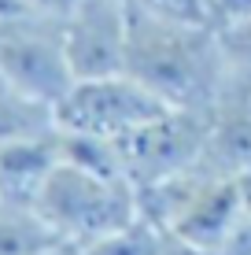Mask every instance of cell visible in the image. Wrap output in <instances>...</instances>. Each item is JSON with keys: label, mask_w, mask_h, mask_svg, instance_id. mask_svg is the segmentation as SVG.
Masks as SVG:
<instances>
[{"label": "cell", "mask_w": 251, "mask_h": 255, "mask_svg": "<svg viewBox=\"0 0 251 255\" xmlns=\"http://www.w3.org/2000/svg\"><path fill=\"white\" fill-rule=\"evenodd\" d=\"M126 74L152 89L167 108L214 111L226 89L222 37L214 26L167 19L133 4Z\"/></svg>", "instance_id": "6da1fadb"}, {"label": "cell", "mask_w": 251, "mask_h": 255, "mask_svg": "<svg viewBox=\"0 0 251 255\" xmlns=\"http://www.w3.org/2000/svg\"><path fill=\"white\" fill-rule=\"evenodd\" d=\"M33 207L59 233V241L74 248H89L141 218V196L129 178L100 174L71 159L56 163Z\"/></svg>", "instance_id": "7a4b0ae2"}, {"label": "cell", "mask_w": 251, "mask_h": 255, "mask_svg": "<svg viewBox=\"0 0 251 255\" xmlns=\"http://www.w3.org/2000/svg\"><path fill=\"white\" fill-rule=\"evenodd\" d=\"M0 74L15 93L56 111L78 82L56 15L19 11L0 19Z\"/></svg>", "instance_id": "3957f363"}, {"label": "cell", "mask_w": 251, "mask_h": 255, "mask_svg": "<svg viewBox=\"0 0 251 255\" xmlns=\"http://www.w3.org/2000/svg\"><path fill=\"white\" fill-rule=\"evenodd\" d=\"M159 111H167V104L122 70V74L74 82L56 108V129L100 140H126Z\"/></svg>", "instance_id": "277c9868"}, {"label": "cell", "mask_w": 251, "mask_h": 255, "mask_svg": "<svg viewBox=\"0 0 251 255\" xmlns=\"http://www.w3.org/2000/svg\"><path fill=\"white\" fill-rule=\"evenodd\" d=\"M207 133H211V111H185V108L159 111L126 140H118L126 178L137 189H144L200 166L207 152Z\"/></svg>", "instance_id": "5b68a950"}, {"label": "cell", "mask_w": 251, "mask_h": 255, "mask_svg": "<svg viewBox=\"0 0 251 255\" xmlns=\"http://www.w3.org/2000/svg\"><path fill=\"white\" fill-rule=\"evenodd\" d=\"M129 15H133L129 0H78L59 19L67 59H71L78 82L126 70Z\"/></svg>", "instance_id": "8992f818"}, {"label": "cell", "mask_w": 251, "mask_h": 255, "mask_svg": "<svg viewBox=\"0 0 251 255\" xmlns=\"http://www.w3.org/2000/svg\"><path fill=\"white\" fill-rule=\"evenodd\" d=\"M240 218H244L240 178H207L203 189L192 196V204L185 207V215L174 222L170 237H177L185 244H196V248L214 255Z\"/></svg>", "instance_id": "52a82bcc"}, {"label": "cell", "mask_w": 251, "mask_h": 255, "mask_svg": "<svg viewBox=\"0 0 251 255\" xmlns=\"http://www.w3.org/2000/svg\"><path fill=\"white\" fill-rule=\"evenodd\" d=\"M56 163H59L56 129L41 137L0 144V196L19 200V204H37V192L45 189Z\"/></svg>", "instance_id": "ba28073f"}, {"label": "cell", "mask_w": 251, "mask_h": 255, "mask_svg": "<svg viewBox=\"0 0 251 255\" xmlns=\"http://www.w3.org/2000/svg\"><path fill=\"white\" fill-rule=\"evenodd\" d=\"M59 233L41 218L33 204L0 196V255H45L59 248Z\"/></svg>", "instance_id": "9c48e42d"}, {"label": "cell", "mask_w": 251, "mask_h": 255, "mask_svg": "<svg viewBox=\"0 0 251 255\" xmlns=\"http://www.w3.org/2000/svg\"><path fill=\"white\" fill-rule=\"evenodd\" d=\"M163 248H167V230H159L155 222H148L141 215L126 230L82 248V255H163Z\"/></svg>", "instance_id": "30bf717a"}, {"label": "cell", "mask_w": 251, "mask_h": 255, "mask_svg": "<svg viewBox=\"0 0 251 255\" xmlns=\"http://www.w3.org/2000/svg\"><path fill=\"white\" fill-rule=\"evenodd\" d=\"M222 56H226V93H251V19L218 30Z\"/></svg>", "instance_id": "8fae6325"}, {"label": "cell", "mask_w": 251, "mask_h": 255, "mask_svg": "<svg viewBox=\"0 0 251 255\" xmlns=\"http://www.w3.org/2000/svg\"><path fill=\"white\" fill-rule=\"evenodd\" d=\"M137 7L155 15H167V19H181V22H203L211 26V11H207V0H133Z\"/></svg>", "instance_id": "7c38bea8"}, {"label": "cell", "mask_w": 251, "mask_h": 255, "mask_svg": "<svg viewBox=\"0 0 251 255\" xmlns=\"http://www.w3.org/2000/svg\"><path fill=\"white\" fill-rule=\"evenodd\" d=\"M207 11H211L214 30H226L233 22L251 19V0H207Z\"/></svg>", "instance_id": "4fadbf2b"}, {"label": "cell", "mask_w": 251, "mask_h": 255, "mask_svg": "<svg viewBox=\"0 0 251 255\" xmlns=\"http://www.w3.org/2000/svg\"><path fill=\"white\" fill-rule=\"evenodd\" d=\"M214 255H251V215L248 211H244V218L233 226V233L222 241V248Z\"/></svg>", "instance_id": "5bb4252c"}, {"label": "cell", "mask_w": 251, "mask_h": 255, "mask_svg": "<svg viewBox=\"0 0 251 255\" xmlns=\"http://www.w3.org/2000/svg\"><path fill=\"white\" fill-rule=\"evenodd\" d=\"M30 11H45V15H56V19H63L67 11L78 4V0H22Z\"/></svg>", "instance_id": "9a60e30c"}, {"label": "cell", "mask_w": 251, "mask_h": 255, "mask_svg": "<svg viewBox=\"0 0 251 255\" xmlns=\"http://www.w3.org/2000/svg\"><path fill=\"white\" fill-rule=\"evenodd\" d=\"M163 255H211V252L196 248V244H185V241H177V237L167 233V248H163Z\"/></svg>", "instance_id": "2e32d148"}, {"label": "cell", "mask_w": 251, "mask_h": 255, "mask_svg": "<svg viewBox=\"0 0 251 255\" xmlns=\"http://www.w3.org/2000/svg\"><path fill=\"white\" fill-rule=\"evenodd\" d=\"M19 11H30V7H26L22 0H0V19H7V15H19Z\"/></svg>", "instance_id": "e0dca14e"}, {"label": "cell", "mask_w": 251, "mask_h": 255, "mask_svg": "<svg viewBox=\"0 0 251 255\" xmlns=\"http://www.w3.org/2000/svg\"><path fill=\"white\" fill-rule=\"evenodd\" d=\"M240 196H244V211L251 215V170L240 174Z\"/></svg>", "instance_id": "ac0fdd59"}, {"label": "cell", "mask_w": 251, "mask_h": 255, "mask_svg": "<svg viewBox=\"0 0 251 255\" xmlns=\"http://www.w3.org/2000/svg\"><path fill=\"white\" fill-rule=\"evenodd\" d=\"M82 248H74V244H59V248H52V252H45V255H78Z\"/></svg>", "instance_id": "d6986e66"}, {"label": "cell", "mask_w": 251, "mask_h": 255, "mask_svg": "<svg viewBox=\"0 0 251 255\" xmlns=\"http://www.w3.org/2000/svg\"><path fill=\"white\" fill-rule=\"evenodd\" d=\"M7 89H11V85H7V78L0 74V93H7Z\"/></svg>", "instance_id": "ffe728a7"}, {"label": "cell", "mask_w": 251, "mask_h": 255, "mask_svg": "<svg viewBox=\"0 0 251 255\" xmlns=\"http://www.w3.org/2000/svg\"><path fill=\"white\" fill-rule=\"evenodd\" d=\"M78 255H82V252H78Z\"/></svg>", "instance_id": "44dd1931"}]
</instances>
